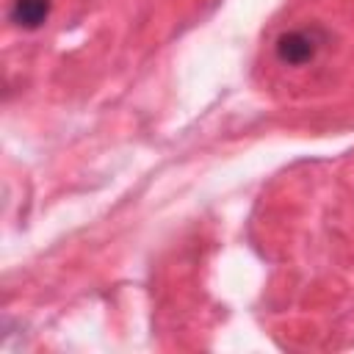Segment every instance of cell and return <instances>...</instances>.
Here are the masks:
<instances>
[{
	"label": "cell",
	"mask_w": 354,
	"mask_h": 354,
	"mask_svg": "<svg viewBox=\"0 0 354 354\" xmlns=\"http://www.w3.org/2000/svg\"><path fill=\"white\" fill-rule=\"evenodd\" d=\"M8 17L17 28L25 30H36L47 22L50 17V0H11Z\"/></svg>",
	"instance_id": "7a4b0ae2"
},
{
	"label": "cell",
	"mask_w": 354,
	"mask_h": 354,
	"mask_svg": "<svg viewBox=\"0 0 354 354\" xmlns=\"http://www.w3.org/2000/svg\"><path fill=\"white\" fill-rule=\"evenodd\" d=\"M277 50V58L282 64H290V66H301L307 61L315 58V50H318V39L313 30H288L277 39L274 44Z\"/></svg>",
	"instance_id": "6da1fadb"
}]
</instances>
